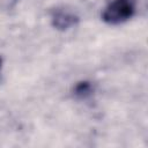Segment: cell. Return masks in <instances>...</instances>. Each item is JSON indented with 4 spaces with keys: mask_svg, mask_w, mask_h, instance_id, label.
<instances>
[{
    "mask_svg": "<svg viewBox=\"0 0 148 148\" xmlns=\"http://www.w3.org/2000/svg\"><path fill=\"white\" fill-rule=\"evenodd\" d=\"M136 10V0H112L103 10L102 20L108 24H120L132 18Z\"/></svg>",
    "mask_w": 148,
    "mask_h": 148,
    "instance_id": "obj_1",
    "label": "cell"
},
{
    "mask_svg": "<svg viewBox=\"0 0 148 148\" xmlns=\"http://www.w3.org/2000/svg\"><path fill=\"white\" fill-rule=\"evenodd\" d=\"M79 16L68 10V9H64V8H58L52 13L51 16V23L52 25L60 31H65L68 30L73 27H75L79 23Z\"/></svg>",
    "mask_w": 148,
    "mask_h": 148,
    "instance_id": "obj_2",
    "label": "cell"
},
{
    "mask_svg": "<svg viewBox=\"0 0 148 148\" xmlns=\"http://www.w3.org/2000/svg\"><path fill=\"white\" fill-rule=\"evenodd\" d=\"M95 91V87L90 81L83 80L77 82L74 88H73V94L75 97L80 98V99H86L88 97H90Z\"/></svg>",
    "mask_w": 148,
    "mask_h": 148,
    "instance_id": "obj_3",
    "label": "cell"
},
{
    "mask_svg": "<svg viewBox=\"0 0 148 148\" xmlns=\"http://www.w3.org/2000/svg\"><path fill=\"white\" fill-rule=\"evenodd\" d=\"M1 65H2V59H1V57H0V68H1Z\"/></svg>",
    "mask_w": 148,
    "mask_h": 148,
    "instance_id": "obj_4",
    "label": "cell"
}]
</instances>
